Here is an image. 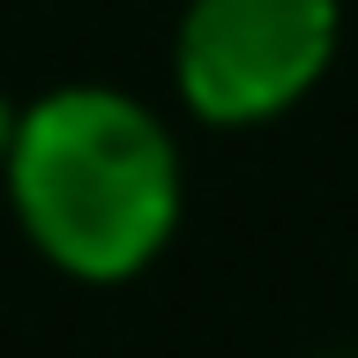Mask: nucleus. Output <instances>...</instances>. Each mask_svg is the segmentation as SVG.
<instances>
[{
  "label": "nucleus",
  "mask_w": 358,
  "mask_h": 358,
  "mask_svg": "<svg viewBox=\"0 0 358 358\" xmlns=\"http://www.w3.org/2000/svg\"><path fill=\"white\" fill-rule=\"evenodd\" d=\"M0 179L22 239L75 284L142 276L172 246L187 201L179 134L112 83H60L30 97Z\"/></svg>",
  "instance_id": "1"
},
{
  "label": "nucleus",
  "mask_w": 358,
  "mask_h": 358,
  "mask_svg": "<svg viewBox=\"0 0 358 358\" xmlns=\"http://www.w3.org/2000/svg\"><path fill=\"white\" fill-rule=\"evenodd\" d=\"M336 45L343 0H187L172 83L201 127H268L321 90Z\"/></svg>",
  "instance_id": "2"
},
{
  "label": "nucleus",
  "mask_w": 358,
  "mask_h": 358,
  "mask_svg": "<svg viewBox=\"0 0 358 358\" xmlns=\"http://www.w3.org/2000/svg\"><path fill=\"white\" fill-rule=\"evenodd\" d=\"M15 112H22V105L8 97V90H0V164H8V134H15Z\"/></svg>",
  "instance_id": "3"
}]
</instances>
